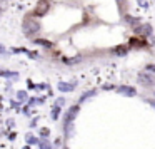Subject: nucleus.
Segmentation results:
<instances>
[{"label":"nucleus","instance_id":"8","mask_svg":"<svg viewBox=\"0 0 155 149\" xmlns=\"http://www.w3.org/2000/svg\"><path fill=\"white\" fill-rule=\"evenodd\" d=\"M125 20H127L130 25H134L135 29H137L138 25H142V24H140V20H138V19H135V17H132V15H127V17H125Z\"/></svg>","mask_w":155,"mask_h":149},{"label":"nucleus","instance_id":"9","mask_svg":"<svg viewBox=\"0 0 155 149\" xmlns=\"http://www.w3.org/2000/svg\"><path fill=\"white\" fill-rule=\"evenodd\" d=\"M65 64H77V62H80V57H75V59H72V61H68V59H65Z\"/></svg>","mask_w":155,"mask_h":149},{"label":"nucleus","instance_id":"11","mask_svg":"<svg viewBox=\"0 0 155 149\" xmlns=\"http://www.w3.org/2000/svg\"><path fill=\"white\" fill-rule=\"evenodd\" d=\"M145 71H147V72H153V74H155V64H148L147 67H145Z\"/></svg>","mask_w":155,"mask_h":149},{"label":"nucleus","instance_id":"12","mask_svg":"<svg viewBox=\"0 0 155 149\" xmlns=\"http://www.w3.org/2000/svg\"><path fill=\"white\" fill-rule=\"evenodd\" d=\"M95 94V92L94 91H90V92H87V94H84V95H82V97H80V101H85V99H87V97H90V95H94Z\"/></svg>","mask_w":155,"mask_h":149},{"label":"nucleus","instance_id":"2","mask_svg":"<svg viewBox=\"0 0 155 149\" xmlns=\"http://www.w3.org/2000/svg\"><path fill=\"white\" fill-rule=\"evenodd\" d=\"M137 81L140 85H143V87H150V85H155V79L152 77L148 72H138L137 74Z\"/></svg>","mask_w":155,"mask_h":149},{"label":"nucleus","instance_id":"5","mask_svg":"<svg viewBox=\"0 0 155 149\" xmlns=\"http://www.w3.org/2000/svg\"><path fill=\"white\" fill-rule=\"evenodd\" d=\"M77 111H78V107L77 106H74V107H70V111H68V114H67V117H65V124H67V131H68V126H70V121L77 116Z\"/></svg>","mask_w":155,"mask_h":149},{"label":"nucleus","instance_id":"15","mask_svg":"<svg viewBox=\"0 0 155 149\" xmlns=\"http://www.w3.org/2000/svg\"><path fill=\"white\" fill-rule=\"evenodd\" d=\"M42 149H50V144H42Z\"/></svg>","mask_w":155,"mask_h":149},{"label":"nucleus","instance_id":"6","mask_svg":"<svg viewBox=\"0 0 155 149\" xmlns=\"http://www.w3.org/2000/svg\"><path fill=\"white\" fill-rule=\"evenodd\" d=\"M58 91H62V92H70V91H74L75 89V85L74 84H68V82H58Z\"/></svg>","mask_w":155,"mask_h":149},{"label":"nucleus","instance_id":"4","mask_svg":"<svg viewBox=\"0 0 155 149\" xmlns=\"http://www.w3.org/2000/svg\"><path fill=\"white\" fill-rule=\"evenodd\" d=\"M135 32H137V34H140V35H150L152 34V25L142 24V25H138V27L135 29Z\"/></svg>","mask_w":155,"mask_h":149},{"label":"nucleus","instance_id":"18","mask_svg":"<svg viewBox=\"0 0 155 149\" xmlns=\"http://www.w3.org/2000/svg\"><path fill=\"white\" fill-rule=\"evenodd\" d=\"M0 14H2V12H0Z\"/></svg>","mask_w":155,"mask_h":149},{"label":"nucleus","instance_id":"17","mask_svg":"<svg viewBox=\"0 0 155 149\" xmlns=\"http://www.w3.org/2000/svg\"><path fill=\"white\" fill-rule=\"evenodd\" d=\"M2 50H4V49H2V47H0V52H2Z\"/></svg>","mask_w":155,"mask_h":149},{"label":"nucleus","instance_id":"13","mask_svg":"<svg viewBox=\"0 0 155 149\" xmlns=\"http://www.w3.org/2000/svg\"><path fill=\"white\" fill-rule=\"evenodd\" d=\"M7 7V0H0V9Z\"/></svg>","mask_w":155,"mask_h":149},{"label":"nucleus","instance_id":"10","mask_svg":"<svg viewBox=\"0 0 155 149\" xmlns=\"http://www.w3.org/2000/svg\"><path fill=\"white\" fill-rule=\"evenodd\" d=\"M37 44L44 45V47H52V44H50L48 40H37Z\"/></svg>","mask_w":155,"mask_h":149},{"label":"nucleus","instance_id":"1","mask_svg":"<svg viewBox=\"0 0 155 149\" xmlns=\"http://www.w3.org/2000/svg\"><path fill=\"white\" fill-rule=\"evenodd\" d=\"M22 29H24L25 35H27V37H30L32 34H37V32L40 30V22H38L37 19L27 17V19L24 20V25H22Z\"/></svg>","mask_w":155,"mask_h":149},{"label":"nucleus","instance_id":"7","mask_svg":"<svg viewBox=\"0 0 155 149\" xmlns=\"http://www.w3.org/2000/svg\"><path fill=\"white\" fill-rule=\"evenodd\" d=\"M118 92H120V94H124V95H135V89L134 87H127V85H125V87H120L118 89Z\"/></svg>","mask_w":155,"mask_h":149},{"label":"nucleus","instance_id":"16","mask_svg":"<svg viewBox=\"0 0 155 149\" xmlns=\"http://www.w3.org/2000/svg\"><path fill=\"white\" fill-rule=\"evenodd\" d=\"M150 104H152V106H153V107H155V101H150Z\"/></svg>","mask_w":155,"mask_h":149},{"label":"nucleus","instance_id":"3","mask_svg":"<svg viewBox=\"0 0 155 149\" xmlns=\"http://www.w3.org/2000/svg\"><path fill=\"white\" fill-rule=\"evenodd\" d=\"M48 12V0H38L37 9H35V14L37 15H45Z\"/></svg>","mask_w":155,"mask_h":149},{"label":"nucleus","instance_id":"14","mask_svg":"<svg viewBox=\"0 0 155 149\" xmlns=\"http://www.w3.org/2000/svg\"><path fill=\"white\" fill-rule=\"evenodd\" d=\"M18 97H20L22 101H24V99H25V92H18Z\"/></svg>","mask_w":155,"mask_h":149}]
</instances>
